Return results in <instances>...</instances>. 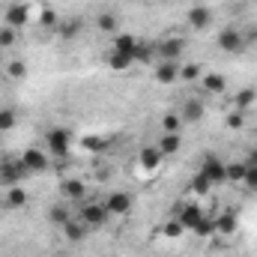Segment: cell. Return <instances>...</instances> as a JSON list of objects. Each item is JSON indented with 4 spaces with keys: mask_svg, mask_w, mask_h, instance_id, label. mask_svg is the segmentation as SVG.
Here are the masks:
<instances>
[{
    "mask_svg": "<svg viewBox=\"0 0 257 257\" xmlns=\"http://www.w3.org/2000/svg\"><path fill=\"white\" fill-rule=\"evenodd\" d=\"M78 221L87 224V230H96V227H105V224L111 221V212H108L105 200H102V203H99V200H84V203L78 206Z\"/></svg>",
    "mask_w": 257,
    "mask_h": 257,
    "instance_id": "cell-1",
    "label": "cell"
},
{
    "mask_svg": "<svg viewBox=\"0 0 257 257\" xmlns=\"http://www.w3.org/2000/svg\"><path fill=\"white\" fill-rule=\"evenodd\" d=\"M45 153L48 156H57V159H66L72 153V132L63 126L48 128V135H45Z\"/></svg>",
    "mask_w": 257,
    "mask_h": 257,
    "instance_id": "cell-2",
    "label": "cell"
},
{
    "mask_svg": "<svg viewBox=\"0 0 257 257\" xmlns=\"http://www.w3.org/2000/svg\"><path fill=\"white\" fill-rule=\"evenodd\" d=\"M183 54H186V39L183 36H168L156 45V60L159 63H180Z\"/></svg>",
    "mask_w": 257,
    "mask_h": 257,
    "instance_id": "cell-3",
    "label": "cell"
},
{
    "mask_svg": "<svg viewBox=\"0 0 257 257\" xmlns=\"http://www.w3.org/2000/svg\"><path fill=\"white\" fill-rule=\"evenodd\" d=\"M27 177H30V171L24 168L21 159H12V162L3 159V165H0V186H3V189H12V186H18V183L27 180Z\"/></svg>",
    "mask_w": 257,
    "mask_h": 257,
    "instance_id": "cell-4",
    "label": "cell"
},
{
    "mask_svg": "<svg viewBox=\"0 0 257 257\" xmlns=\"http://www.w3.org/2000/svg\"><path fill=\"white\" fill-rule=\"evenodd\" d=\"M197 174H200V177H206L212 186H221V183H227V180H224V162H221L215 153H206V156L200 159V168H197Z\"/></svg>",
    "mask_w": 257,
    "mask_h": 257,
    "instance_id": "cell-5",
    "label": "cell"
},
{
    "mask_svg": "<svg viewBox=\"0 0 257 257\" xmlns=\"http://www.w3.org/2000/svg\"><path fill=\"white\" fill-rule=\"evenodd\" d=\"M215 42H218V48H221L224 54H239V51L245 48V42H248V39H245V33H242V30H236V27H224V30L218 33V39H215Z\"/></svg>",
    "mask_w": 257,
    "mask_h": 257,
    "instance_id": "cell-6",
    "label": "cell"
},
{
    "mask_svg": "<svg viewBox=\"0 0 257 257\" xmlns=\"http://www.w3.org/2000/svg\"><path fill=\"white\" fill-rule=\"evenodd\" d=\"M21 162H24V168L30 171V177L45 174V171H48V165H51V162H48V153H45V150H33V147L21 153Z\"/></svg>",
    "mask_w": 257,
    "mask_h": 257,
    "instance_id": "cell-7",
    "label": "cell"
},
{
    "mask_svg": "<svg viewBox=\"0 0 257 257\" xmlns=\"http://www.w3.org/2000/svg\"><path fill=\"white\" fill-rule=\"evenodd\" d=\"M174 218H177L186 230H194V224L203 218V212H200V206H197V203H180V206L174 209Z\"/></svg>",
    "mask_w": 257,
    "mask_h": 257,
    "instance_id": "cell-8",
    "label": "cell"
},
{
    "mask_svg": "<svg viewBox=\"0 0 257 257\" xmlns=\"http://www.w3.org/2000/svg\"><path fill=\"white\" fill-rule=\"evenodd\" d=\"M60 194H63V200L81 206V203L87 200V183H84V180H63V183H60Z\"/></svg>",
    "mask_w": 257,
    "mask_h": 257,
    "instance_id": "cell-9",
    "label": "cell"
},
{
    "mask_svg": "<svg viewBox=\"0 0 257 257\" xmlns=\"http://www.w3.org/2000/svg\"><path fill=\"white\" fill-rule=\"evenodd\" d=\"M162 162H165V156L159 153V147H144L141 156H138V165H141L144 174H156L162 168Z\"/></svg>",
    "mask_w": 257,
    "mask_h": 257,
    "instance_id": "cell-10",
    "label": "cell"
},
{
    "mask_svg": "<svg viewBox=\"0 0 257 257\" xmlns=\"http://www.w3.org/2000/svg\"><path fill=\"white\" fill-rule=\"evenodd\" d=\"M105 206L111 215H128L132 212V194L128 192H111L105 197Z\"/></svg>",
    "mask_w": 257,
    "mask_h": 257,
    "instance_id": "cell-11",
    "label": "cell"
},
{
    "mask_svg": "<svg viewBox=\"0 0 257 257\" xmlns=\"http://www.w3.org/2000/svg\"><path fill=\"white\" fill-rule=\"evenodd\" d=\"M138 45H141V39H138V36H132V33H117V36H114V45H111V51L135 60V51H138Z\"/></svg>",
    "mask_w": 257,
    "mask_h": 257,
    "instance_id": "cell-12",
    "label": "cell"
},
{
    "mask_svg": "<svg viewBox=\"0 0 257 257\" xmlns=\"http://www.w3.org/2000/svg\"><path fill=\"white\" fill-rule=\"evenodd\" d=\"M6 27H12V30H21L27 21H30V9L24 6V3H12L9 9H6Z\"/></svg>",
    "mask_w": 257,
    "mask_h": 257,
    "instance_id": "cell-13",
    "label": "cell"
},
{
    "mask_svg": "<svg viewBox=\"0 0 257 257\" xmlns=\"http://www.w3.org/2000/svg\"><path fill=\"white\" fill-rule=\"evenodd\" d=\"M200 87H203L209 96H221V93L227 90V78L218 75V72H206V75H200Z\"/></svg>",
    "mask_w": 257,
    "mask_h": 257,
    "instance_id": "cell-14",
    "label": "cell"
},
{
    "mask_svg": "<svg viewBox=\"0 0 257 257\" xmlns=\"http://www.w3.org/2000/svg\"><path fill=\"white\" fill-rule=\"evenodd\" d=\"M209 24H212V9H206V6L189 9V27L192 30H206Z\"/></svg>",
    "mask_w": 257,
    "mask_h": 257,
    "instance_id": "cell-15",
    "label": "cell"
},
{
    "mask_svg": "<svg viewBox=\"0 0 257 257\" xmlns=\"http://www.w3.org/2000/svg\"><path fill=\"white\" fill-rule=\"evenodd\" d=\"M156 81H159L162 87L180 81V63H159L156 66Z\"/></svg>",
    "mask_w": 257,
    "mask_h": 257,
    "instance_id": "cell-16",
    "label": "cell"
},
{
    "mask_svg": "<svg viewBox=\"0 0 257 257\" xmlns=\"http://www.w3.org/2000/svg\"><path fill=\"white\" fill-rule=\"evenodd\" d=\"M24 203H27V192H24L21 186L6 189V194H3V206H6V209H21Z\"/></svg>",
    "mask_w": 257,
    "mask_h": 257,
    "instance_id": "cell-17",
    "label": "cell"
},
{
    "mask_svg": "<svg viewBox=\"0 0 257 257\" xmlns=\"http://www.w3.org/2000/svg\"><path fill=\"white\" fill-rule=\"evenodd\" d=\"M180 147H183V135H162V141H159V153H162L165 159H168V156H177Z\"/></svg>",
    "mask_w": 257,
    "mask_h": 257,
    "instance_id": "cell-18",
    "label": "cell"
},
{
    "mask_svg": "<svg viewBox=\"0 0 257 257\" xmlns=\"http://www.w3.org/2000/svg\"><path fill=\"white\" fill-rule=\"evenodd\" d=\"M224 180L233 186H242L245 180V162H224Z\"/></svg>",
    "mask_w": 257,
    "mask_h": 257,
    "instance_id": "cell-19",
    "label": "cell"
},
{
    "mask_svg": "<svg viewBox=\"0 0 257 257\" xmlns=\"http://www.w3.org/2000/svg\"><path fill=\"white\" fill-rule=\"evenodd\" d=\"M180 117H183V123H197V120L203 117V105H200V99H186Z\"/></svg>",
    "mask_w": 257,
    "mask_h": 257,
    "instance_id": "cell-20",
    "label": "cell"
},
{
    "mask_svg": "<svg viewBox=\"0 0 257 257\" xmlns=\"http://www.w3.org/2000/svg\"><path fill=\"white\" fill-rule=\"evenodd\" d=\"M212 221H215V233H224V236L236 233V227H239V221H236L233 212H224V215H218V218H212Z\"/></svg>",
    "mask_w": 257,
    "mask_h": 257,
    "instance_id": "cell-21",
    "label": "cell"
},
{
    "mask_svg": "<svg viewBox=\"0 0 257 257\" xmlns=\"http://www.w3.org/2000/svg\"><path fill=\"white\" fill-rule=\"evenodd\" d=\"M60 230H63V236L69 239V242H81V239L87 236V224H81L78 218H72L69 224H63V227H60Z\"/></svg>",
    "mask_w": 257,
    "mask_h": 257,
    "instance_id": "cell-22",
    "label": "cell"
},
{
    "mask_svg": "<svg viewBox=\"0 0 257 257\" xmlns=\"http://www.w3.org/2000/svg\"><path fill=\"white\" fill-rule=\"evenodd\" d=\"M254 102H257V90H239L236 99H233V108L236 111H248Z\"/></svg>",
    "mask_w": 257,
    "mask_h": 257,
    "instance_id": "cell-23",
    "label": "cell"
},
{
    "mask_svg": "<svg viewBox=\"0 0 257 257\" xmlns=\"http://www.w3.org/2000/svg\"><path fill=\"white\" fill-rule=\"evenodd\" d=\"M48 218H51V221H54L57 227H63V224H69V221H72L75 215H72V212L66 209L63 203H54V206H51V212H48Z\"/></svg>",
    "mask_w": 257,
    "mask_h": 257,
    "instance_id": "cell-24",
    "label": "cell"
},
{
    "mask_svg": "<svg viewBox=\"0 0 257 257\" xmlns=\"http://www.w3.org/2000/svg\"><path fill=\"white\" fill-rule=\"evenodd\" d=\"M162 132L165 135H180L183 132V117L180 114H165L162 117Z\"/></svg>",
    "mask_w": 257,
    "mask_h": 257,
    "instance_id": "cell-25",
    "label": "cell"
},
{
    "mask_svg": "<svg viewBox=\"0 0 257 257\" xmlns=\"http://www.w3.org/2000/svg\"><path fill=\"white\" fill-rule=\"evenodd\" d=\"M15 126H18V114L12 108H0V132H9Z\"/></svg>",
    "mask_w": 257,
    "mask_h": 257,
    "instance_id": "cell-26",
    "label": "cell"
},
{
    "mask_svg": "<svg viewBox=\"0 0 257 257\" xmlns=\"http://www.w3.org/2000/svg\"><path fill=\"white\" fill-rule=\"evenodd\" d=\"M153 57H156V48L147 45V42H141L138 51H135V63H153Z\"/></svg>",
    "mask_w": 257,
    "mask_h": 257,
    "instance_id": "cell-27",
    "label": "cell"
},
{
    "mask_svg": "<svg viewBox=\"0 0 257 257\" xmlns=\"http://www.w3.org/2000/svg\"><path fill=\"white\" fill-rule=\"evenodd\" d=\"M96 24H99V30H102V33H114V36L120 33V30H117V18H114V15H108V12H105V15H99V21H96Z\"/></svg>",
    "mask_w": 257,
    "mask_h": 257,
    "instance_id": "cell-28",
    "label": "cell"
},
{
    "mask_svg": "<svg viewBox=\"0 0 257 257\" xmlns=\"http://www.w3.org/2000/svg\"><path fill=\"white\" fill-rule=\"evenodd\" d=\"M192 192L203 197V194H209V192H212V183H209L206 177H200V174H194V180H192Z\"/></svg>",
    "mask_w": 257,
    "mask_h": 257,
    "instance_id": "cell-29",
    "label": "cell"
},
{
    "mask_svg": "<svg viewBox=\"0 0 257 257\" xmlns=\"http://www.w3.org/2000/svg\"><path fill=\"white\" fill-rule=\"evenodd\" d=\"M6 75H9L12 81H21V78L27 75V66L21 63V60H9V66H6Z\"/></svg>",
    "mask_w": 257,
    "mask_h": 257,
    "instance_id": "cell-30",
    "label": "cell"
},
{
    "mask_svg": "<svg viewBox=\"0 0 257 257\" xmlns=\"http://www.w3.org/2000/svg\"><path fill=\"white\" fill-rule=\"evenodd\" d=\"M132 63H135L132 57H123V54H114V51H111V57H108V66H111L114 72H123V69H128Z\"/></svg>",
    "mask_w": 257,
    "mask_h": 257,
    "instance_id": "cell-31",
    "label": "cell"
},
{
    "mask_svg": "<svg viewBox=\"0 0 257 257\" xmlns=\"http://www.w3.org/2000/svg\"><path fill=\"white\" fill-rule=\"evenodd\" d=\"M54 30H57V33H60L63 39H72V36H78V30H81V24H78V21H66V24H57Z\"/></svg>",
    "mask_w": 257,
    "mask_h": 257,
    "instance_id": "cell-32",
    "label": "cell"
},
{
    "mask_svg": "<svg viewBox=\"0 0 257 257\" xmlns=\"http://www.w3.org/2000/svg\"><path fill=\"white\" fill-rule=\"evenodd\" d=\"M183 233H186V227H183L177 218H171V221L165 224V236H168V239H180Z\"/></svg>",
    "mask_w": 257,
    "mask_h": 257,
    "instance_id": "cell-33",
    "label": "cell"
},
{
    "mask_svg": "<svg viewBox=\"0 0 257 257\" xmlns=\"http://www.w3.org/2000/svg\"><path fill=\"white\" fill-rule=\"evenodd\" d=\"M15 42H18V33H15L12 27H3V30H0V51H3V48H12Z\"/></svg>",
    "mask_w": 257,
    "mask_h": 257,
    "instance_id": "cell-34",
    "label": "cell"
},
{
    "mask_svg": "<svg viewBox=\"0 0 257 257\" xmlns=\"http://www.w3.org/2000/svg\"><path fill=\"white\" fill-rule=\"evenodd\" d=\"M242 186H245L248 192H257V168L254 165H245V180H242Z\"/></svg>",
    "mask_w": 257,
    "mask_h": 257,
    "instance_id": "cell-35",
    "label": "cell"
},
{
    "mask_svg": "<svg viewBox=\"0 0 257 257\" xmlns=\"http://www.w3.org/2000/svg\"><path fill=\"white\" fill-rule=\"evenodd\" d=\"M203 72H200V66H180V81H194V78H200Z\"/></svg>",
    "mask_w": 257,
    "mask_h": 257,
    "instance_id": "cell-36",
    "label": "cell"
},
{
    "mask_svg": "<svg viewBox=\"0 0 257 257\" xmlns=\"http://www.w3.org/2000/svg\"><path fill=\"white\" fill-rule=\"evenodd\" d=\"M84 147L93 150V153H102V150L108 147V141H105V138H84Z\"/></svg>",
    "mask_w": 257,
    "mask_h": 257,
    "instance_id": "cell-37",
    "label": "cell"
},
{
    "mask_svg": "<svg viewBox=\"0 0 257 257\" xmlns=\"http://www.w3.org/2000/svg\"><path fill=\"white\" fill-rule=\"evenodd\" d=\"M242 123H245L242 111H233V114H227V126H230V128H242Z\"/></svg>",
    "mask_w": 257,
    "mask_h": 257,
    "instance_id": "cell-38",
    "label": "cell"
},
{
    "mask_svg": "<svg viewBox=\"0 0 257 257\" xmlns=\"http://www.w3.org/2000/svg\"><path fill=\"white\" fill-rule=\"evenodd\" d=\"M245 165H254V168H257V147H254V150H248V156H245Z\"/></svg>",
    "mask_w": 257,
    "mask_h": 257,
    "instance_id": "cell-39",
    "label": "cell"
},
{
    "mask_svg": "<svg viewBox=\"0 0 257 257\" xmlns=\"http://www.w3.org/2000/svg\"><path fill=\"white\" fill-rule=\"evenodd\" d=\"M0 63H3V54H0Z\"/></svg>",
    "mask_w": 257,
    "mask_h": 257,
    "instance_id": "cell-40",
    "label": "cell"
},
{
    "mask_svg": "<svg viewBox=\"0 0 257 257\" xmlns=\"http://www.w3.org/2000/svg\"><path fill=\"white\" fill-rule=\"evenodd\" d=\"M0 165H3V159H0Z\"/></svg>",
    "mask_w": 257,
    "mask_h": 257,
    "instance_id": "cell-41",
    "label": "cell"
}]
</instances>
